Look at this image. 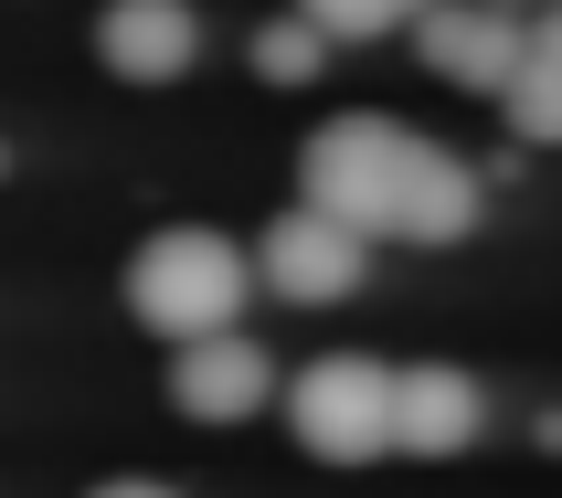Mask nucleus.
Listing matches in <instances>:
<instances>
[{"instance_id": "14", "label": "nucleus", "mask_w": 562, "mask_h": 498, "mask_svg": "<svg viewBox=\"0 0 562 498\" xmlns=\"http://www.w3.org/2000/svg\"><path fill=\"white\" fill-rule=\"evenodd\" d=\"M531 54H552V64H562V11H541V22H531Z\"/></svg>"}, {"instance_id": "1", "label": "nucleus", "mask_w": 562, "mask_h": 498, "mask_svg": "<svg viewBox=\"0 0 562 498\" xmlns=\"http://www.w3.org/2000/svg\"><path fill=\"white\" fill-rule=\"evenodd\" d=\"M245 286H255V254L234 245V234H213V223H159L149 245L127 254V308L170 350L223 340L234 308H245Z\"/></svg>"}, {"instance_id": "2", "label": "nucleus", "mask_w": 562, "mask_h": 498, "mask_svg": "<svg viewBox=\"0 0 562 498\" xmlns=\"http://www.w3.org/2000/svg\"><path fill=\"white\" fill-rule=\"evenodd\" d=\"M414 159H425L414 127H393V117H329L308 149H297V202L329 213V223H350V234H393Z\"/></svg>"}, {"instance_id": "8", "label": "nucleus", "mask_w": 562, "mask_h": 498, "mask_svg": "<svg viewBox=\"0 0 562 498\" xmlns=\"http://www.w3.org/2000/svg\"><path fill=\"white\" fill-rule=\"evenodd\" d=\"M477 425H488L477 372H457V361H414L404 372V393H393V445L404 456H468Z\"/></svg>"}, {"instance_id": "12", "label": "nucleus", "mask_w": 562, "mask_h": 498, "mask_svg": "<svg viewBox=\"0 0 562 498\" xmlns=\"http://www.w3.org/2000/svg\"><path fill=\"white\" fill-rule=\"evenodd\" d=\"M318 54H329V32H318V22H297V11L255 32V75H266V86H308V75H318Z\"/></svg>"}, {"instance_id": "9", "label": "nucleus", "mask_w": 562, "mask_h": 498, "mask_svg": "<svg viewBox=\"0 0 562 498\" xmlns=\"http://www.w3.org/2000/svg\"><path fill=\"white\" fill-rule=\"evenodd\" d=\"M477 202H488L477 170L425 138V159H414V181H404V213H393V245H468V234H477Z\"/></svg>"}, {"instance_id": "6", "label": "nucleus", "mask_w": 562, "mask_h": 498, "mask_svg": "<svg viewBox=\"0 0 562 498\" xmlns=\"http://www.w3.org/2000/svg\"><path fill=\"white\" fill-rule=\"evenodd\" d=\"M170 404H181L191 425H245V414H266V404H277V361H266V340L223 329V340L170 350Z\"/></svg>"}, {"instance_id": "16", "label": "nucleus", "mask_w": 562, "mask_h": 498, "mask_svg": "<svg viewBox=\"0 0 562 498\" xmlns=\"http://www.w3.org/2000/svg\"><path fill=\"white\" fill-rule=\"evenodd\" d=\"M541 11H562V0H541Z\"/></svg>"}, {"instance_id": "3", "label": "nucleus", "mask_w": 562, "mask_h": 498, "mask_svg": "<svg viewBox=\"0 0 562 498\" xmlns=\"http://www.w3.org/2000/svg\"><path fill=\"white\" fill-rule=\"evenodd\" d=\"M393 393H404V372H382L372 350H318L308 372L286 382V435L308 445L318 467H372L393 445Z\"/></svg>"}, {"instance_id": "10", "label": "nucleus", "mask_w": 562, "mask_h": 498, "mask_svg": "<svg viewBox=\"0 0 562 498\" xmlns=\"http://www.w3.org/2000/svg\"><path fill=\"white\" fill-rule=\"evenodd\" d=\"M436 0H297V22H318L329 43H382V32H414Z\"/></svg>"}, {"instance_id": "5", "label": "nucleus", "mask_w": 562, "mask_h": 498, "mask_svg": "<svg viewBox=\"0 0 562 498\" xmlns=\"http://www.w3.org/2000/svg\"><path fill=\"white\" fill-rule=\"evenodd\" d=\"M414 43H425V75H446V86H468V95H509L520 64H531V22L509 0H436L414 22Z\"/></svg>"}, {"instance_id": "11", "label": "nucleus", "mask_w": 562, "mask_h": 498, "mask_svg": "<svg viewBox=\"0 0 562 498\" xmlns=\"http://www.w3.org/2000/svg\"><path fill=\"white\" fill-rule=\"evenodd\" d=\"M499 106H509V127H520L531 149H562V64H552V54L520 64V86H509Z\"/></svg>"}, {"instance_id": "4", "label": "nucleus", "mask_w": 562, "mask_h": 498, "mask_svg": "<svg viewBox=\"0 0 562 498\" xmlns=\"http://www.w3.org/2000/svg\"><path fill=\"white\" fill-rule=\"evenodd\" d=\"M255 276L277 286V297H297V308H329V297H350V286L372 276V234H350V223L286 202V213L255 234Z\"/></svg>"}, {"instance_id": "13", "label": "nucleus", "mask_w": 562, "mask_h": 498, "mask_svg": "<svg viewBox=\"0 0 562 498\" xmlns=\"http://www.w3.org/2000/svg\"><path fill=\"white\" fill-rule=\"evenodd\" d=\"M86 498H181V488H159V477H106V488H86Z\"/></svg>"}, {"instance_id": "15", "label": "nucleus", "mask_w": 562, "mask_h": 498, "mask_svg": "<svg viewBox=\"0 0 562 498\" xmlns=\"http://www.w3.org/2000/svg\"><path fill=\"white\" fill-rule=\"evenodd\" d=\"M0 170H11V149H0Z\"/></svg>"}, {"instance_id": "7", "label": "nucleus", "mask_w": 562, "mask_h": 498, "mask_svg": "<svg viewBox=\"0 0 562 498\" xmlns=\"http://www.w3.org/2000/svg\"><path fill=\"white\" fill-rule=\"evenodd\" d=\"M95 54H106V75H127V86H170V75H191V54H202V11H191V0H106Z\"/></svg>"}]
</instances>
